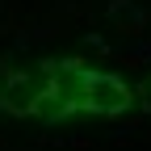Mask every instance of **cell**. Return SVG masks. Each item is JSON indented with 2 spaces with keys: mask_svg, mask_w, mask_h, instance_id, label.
<instances>
[{
  "mask_svg": "<svg viewBox=\"0 0 151 151\" xmlns=\"http://www.w3.org/2000/svg\"><path fill=\"white\" fill-rule=\"evenodd\" d=\"M143 101H147V105H151V84H147V92H143Z\"/></svg>",
  "mask_w": 151,
  "mask_h": 151,
  "instance_id": "7a4b0ae2",
  "label": "cell"
},
{
  "mask_svg": "<svg viewBox=\"0 0 151 151\" xmlns=\"http://www.w3.org/2000/svg\"><path fill=\"white\" fill-rule=\"evenodd\" d=\"M88 105L101 109V113H113V109L126 105V88H122L118 80H109V76H101V80L88 84Z\"/></svg>",
  "mask_w": 151,
  "mask_h": 151,
  "instance_id": "6da1fadb",
  "label": "cell"
}]
</instances>
